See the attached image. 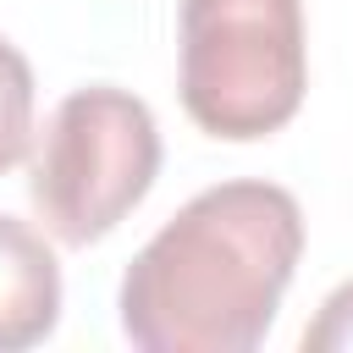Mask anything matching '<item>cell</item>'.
I'll list each match as a JSON object with an SVG mask.
<instances>
[{
  "label": "cell",
  "instance_id": "obj_1",
  "mask_svg": "<svg viewBox=\"0 0 353 353\" xmlns=\"http://www.w3.org/2000/svg\"><path fill=\"white\" fill-rule=\"evenodd\" d=\"M303 254L298 199L276 182H221L188 199L121 276V331L143 353H248Z\"/></svg>",
  "mask_w": 353,
  "mask_h": 353
},
{
  "label": "cell",
  "instance_id": "obj_2",
  "mask_svg": "<svg viewBox=\"0 0 353 353\" xmlns=\"http://www.w3.org/2000/svg\"><path fill=\"white\" fill-rule=\"evenodd\" d=\"M309 88L298 0H182V110L210 138L287 127Z\"/></svg>",
  "mask_w": 353,
  "mask_h": 353
},
{
  "label": "cell",
  "instance_id": "obj_3",
  "mask_svg": "<svg viewBox=\"0 0 353 353\" xmlns=\"http://www.w3.org/2000/svg\"><path fill=\"white\" fill-rule=\"evenodd\" d=\"M154 171L160 127L149 105L127 88L94 83L50 110L28 199L66 248H88L105 232H116V221L154 188Z\"/></svg>",
  "mask_w": 353,
  "mask_h": 353
},
{
  "label": "cell",
  "instance_id": "obj_4",
  "mask_svg": "<svg viewBox=\"0 0 353 353\" xmlns=\"http://www.w3.org/2000/svg\"><path fill=\"white\" fill-rule=\"evenodd\" d=\"M55 320H61V265L50 243L28 221L0 215V353L44 342Z\"/></svg>",
  "mask_w": 353,
  "mask_h": 353
},
{
  "label": "cell",
  "instance_id": "obj_5",
  "mask_svg": "<svg viewBox=\"0 0 353 353\" xmlns=\"http://www.w3.org/2000/svg\"><path fill=\"white\" fill-rule=\"evenodd\" d=\"M33 143V66L11 39H0V171H11Z\"/></svg>",
  "mask_w": 353,
  "mask_h": 353
},
{
  "label": "cell",
  "instance_id": "obj_6",
  "mask_svg": "<svg viewBox=\"0 0 353 353\" xmlns=\"http://www.w3.org/2000/svg\"><path fill=\"white\" fill-rule=\"evenodd\" d=\"M303 347L309 353H353V281H342L320 303L314 325L303 331Z\"/></svg>",
  "mask_w": 353,
  "mask_h": 353
}]
</instances>
